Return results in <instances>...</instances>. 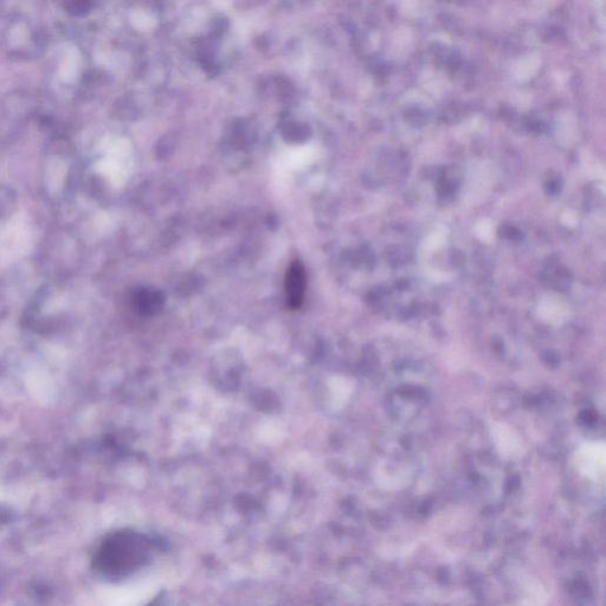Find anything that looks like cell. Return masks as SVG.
Instances as JSON below:
<instances>
[{
  "label": "cell",
  "instance_id": "6da1fadb",
  "mask_svg": "<svg viewBox=\"0 0 606 606\" xmlns=\"http://www.w3.org/2000/svg\"><path fill=\"white\" fill-rule=\"evenodd\" d=\"M148 554L145 539L130 532L112 535L96 554L95 564L103 573L111 576L124 575L144 563Z\"/></svg>",
  "mask_w": 606,
  "mask_h": 606
},
{
  "label": "cell",
  "instance_id": "7a4b0ae2",
  "mask_svg": "<svg viewBox=\"0 0 606 606\" xmlns=\"http://www.w3.org/2000/svg\"><path fill=\"white\" fill-rule=\"evenodd\" d=\"M306 285L305 268H303L301 262H293L287 270L285 281L286 302L290 311H298L303 305Z\"/></svg>",
  "mask_w": 606,
  "mask_h": 606
},
{
  "label": "cell",
  "instance_id": "3957f363",
  "mask_svg": "<svg viewBox=\"0 0 606 606\" xmlns=\"http://www.w3.org/2000/svg\"><path fill=\"white\" fill-rule=\"evenodd\" d=\"M576 462L586 474L597 475L604 472L606 446L604 442H588L576 451Z\"/></svg>",
  "mask_w": 606,
  "mask_h": 606
},
{
  "label": "cell",
  "instance_id": "277c9868",
  "mask_svg": "<svg viewBox=\"0 0 606 606\" xmlns=\"http://www.w3.org/2000/svg\"><path fill=\"white\" fill-rule=\"evenodd\" d=\"M538 315L546 324L560 326L569 319L570 309L559 296L549 295L540 301Z\"/></svg>",
  "mask_w": 606,
  "mask_h": 606
},
{
  "label": "cell",
  "instance_id": "5b68a950",
  "mask_svg": "<svg viewBox=\"0 0 606 606\" xmlns=\"http://www.w3.org/2000/svg\"><path fill=\"white\" fill-rule=\"evenodd\" d=\"M493 440L496 449L501 455H515L519 453L520 443L517 435L504 424H496L493 429Z\"/></svg>",
  "mask_w": 606,
  "mask_h": 606
}]
</instances>
